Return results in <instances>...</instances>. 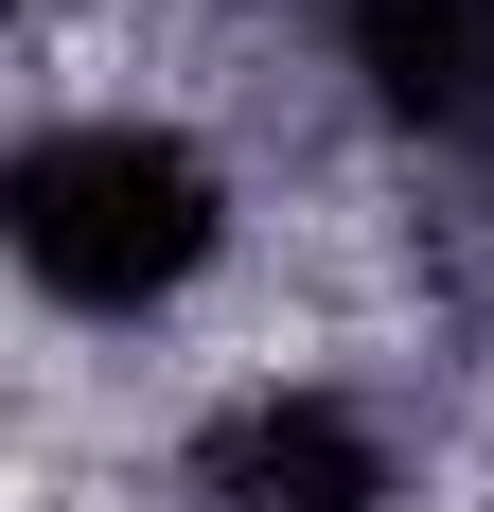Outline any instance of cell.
Returning <instances> with one entry per match:
<instances>
[{
  "instance_id": "cell-1",
  "label": "cell",
  "mask_w": 494,
  "mask_h": 512,
  "mask_svg": "<svg viewBox=\"0 0 494 512\" xmlns=\"http://www.w3.org/2000/svg\"><path fill=\"white\" fill-rule=\"evenodd\" d=\"M0 230H18V265H36L71 318H142V301H177L212 265L230 195H212V159L177 142V124H53V142H18V177H0Z\"/></svg>"
},
{
  "instance_id": "cell-2",
  "label": "cell",
  "mask_w": 494,
  "mask_h": 512,
  "mask_svg": "<svg viewBox=\"0 0 494 512\" xmlns=\"http://www.w3.org/2000/svg\"><path fill=\"white\" fill-rule=\"evenodd\" d=\"M195 495L212 512H389V442H371V407H336V389H247L195 442Z\"/></svg>"
},
{
  "instance_id": "cell-3",
  "label": "cell",
  "mask_w": 494,
  "mask_h": 512,
  "mask_svg": "<svg viewBox=\"0 0 494 512\" xmlns=\"http://www.w3.org/2000/svg\"><path fill=\"white\" fill-rule=\"evenodd\" d=\"M353 71H371L389 124L477 142L494 124V0H353Z\"/></svg>"
}]
</instances>
